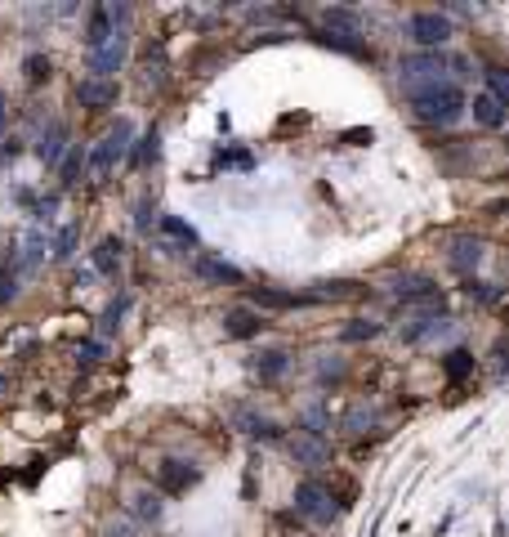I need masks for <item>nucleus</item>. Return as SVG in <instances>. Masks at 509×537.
Listing matches in <instances>:
<instances>
[{"label": "nucleus", "instance_id": "1", "mask_svg": "<svg viewBox=\"0 0 509 537\" xmlns=\"http://www.w3.org/2000/svg\"><path fill=\"white\" fill-rule=\"evenodd\" d=\"M411 107L420 121H434V126H452L464 112V95L456 86H424V90H411Z\"/></svg>", "mask_w": 509, "mask_h": 537}, {"label": "nucleus", "instance_id": "2", "mask_svg": "<svg viewBox=\"0 0 509 537\" xmlns=\"http://www.w3.org/2000/svg\"><path fill=\"white\" fill-rule=\"evenodd\" d=\"M130 135H135V126H130V121H116L99 144H95V153H90V179H95V184H103V179L116 170V161L125 157V148H130Z\"/></svg>", "mask_w": 509, "mask_h": 537}, {"label": "nucleus", "instance_id": "3", "mask_svg": "<svg viewBox=\"0 0 509 537\" xmlns=\"http://www.w3.org/2000/svg\"><path fill=\"white\" fill-rule=\"evenodd\" d=\"M295 511H300V515H308V520H317V524H331V520L340 515L335 497H331L322 483H313V480L295 488Z\"/></svg>", "mask_w": 509, "mask_h": 537}, {"label": "nucleus", "instance_id": "4", "mask_svg": "<svg viewBox=\"0 0 509 537\" xmlns=\"http://www.w3.org/2000/svg\"><path fill=\"white\" fill-rule=\"evenodd\" d=\"M407 32H411V41H415V46H424V50H438V46L452 36V23H447L438 9H420V14H411Z\"/></svg>", "mask_w": 509, "mask_h": 537}, {"label": "nucleus", "instance_id": "5", "mask_svg": "<svg viewBox=\"0 0 509 537\" xmlns=\"http://www.w3.org/2000/svg\"><path fill=\"white\" fill-rule=\"evenodd\" d=\"M125 54H130V32L121 27V32H112V41H107L103 50L90 54V72H95V81H112V72H121Z\"/></svg>", "mask_w": 509, "mask_h": 537}, {"label": "nucleus", "instance_id": "6", "mask_svg": "<svg viewBox=\"0 0 509 537\" xmlns=\"http://www.w3.org/2000/svg\"><path fill=\"white\" fill-rule=\"evenodd\" d=\"M156 228H161V242H165V251H170V256H184V251H193V247H197V228H193V224H184L179 215H161V219H156Z\"/></svg>", "mask_w": 509, "mask_h": 537}, {"label": "nucleus", "instance_id": "7", "mask_svg": "<svg viewBox=\"0 0 509 537\" xmlns=\"http://www.w3.org/2000/svg\"><path fill=\"white\" fill-rule=\"evenodd\" d=\"M443 67H447V58H443V54H415V58H403L398 76H403V86H415V81L438 86V72H443Z\"/></svg>", "mask_w": 509, "mask_h": 537}, {"label": "nucleus", "instance_id": "8", "mask_svg": "<svg viewBox=\"0 0 509 537\" xmlns=\"http://www.w3.org/2000/svg\"><path fill=\"white\" fill-rule=\"evenodd\" d=\"M76 104L90 107V112H107V107L116 104V81H81L76 86Z\"/></svg>", "mask_w": 509, "mask_h": 537}, {"label": "nucleus", "instance_id": "9", "mask_svg": "<svg viewBox=\"0 0 509 537\" xmlns=\"http://www.w3.org/2000/svg\"><path fill=\"white\" fill-rule=\"evenodd\" d=\"M156 483H161V492H188L197 483V471H193V461H161Z\"/></svg>", "mask_w": 509, "mask_h": 537}, {"label": "nucleus", "instance_id": "10", "mask_svg": "<svg viewBox=\"0 0 509 537\" xmlns=\"http://www.w3.org/2000/svg\"><path fill=\"white\" fill-rule=\"evenodd\" d=\"M259 331H264V319H259L254 309H246V305L224 314V336H233V340H251Z\"/></svg>", "mask_w": 509, "mask_h": 537}, {"label": "nucleus", "instance_id": "11", "mask_svg": "<svg viewBox=\"0 0 509 537\" xmlns=\"http://www.w3.org/2000/svg\"><path fill=\"white\" fill-rule=\"evenodd\" d=\"M438 287L424 278V273H403V278H389V296L394 300H420V296H434Z\"/></svg>", "mask_w": 509, "mask_h": 537}, {"label": "nucleus", "instance_id": "12", "mask_svg": "<svg viewBox=\"0 0 509 537\" xmlns=\"http://www.w3.org/2000/svg\"><path fill=\"white\" fill-rule=\"evenodd\" d=\"M478 260H483V242H478V238H452L447 265L460 268V273H469V268H478Z\"/></svg>", "mask_w": 509, "mask_h": 537}, {"label": "nucleus", "instance_id": "13", "mask_svg": "<svg viewBox=\"0 0 509 537\" xmlns=\"http://www.w3.org/2000/svg\"><path fill=\"white\" fill-rule=\"evenodd\" d=\"M197 278H202V282H219V287H224V282H233V287H237V282H242L246 273H242L237 265H228V260H215V256H197Z\"/></svg>", "mask_w": 509, "mask_h": 537}, {"label": "nucleus", "instance_id": "14", "mask_svg": "<svg viewBox=\"0 0 509 537\" xmlns=\"http://www.w3.org/2000/svg\"><path fill=\"white\" fill-rule=\"evenodd\" d=\"M291 457H295V461H304V466H326V461H331V448H326L317 434H295Z\"/></svg>", "mask_w": 509, "mask_h": 537}, {"label": "nucleus", "instance_id": "15", "mask_svg": "<svg viewBox=\"0 0 509 537\" xmlns=\"http://www.w3.org/2000/svg\"><path fill=\"white\" fill-rule=\"evenodd\" d=\"M112 32H121V27L112 23V14H107V9H95V14H90V32H85V50L90 54L103 50V46L112 41Z\"/></svg>", "mask_w": 509, "mask_h": 537}, {"label": "nucleus", "instance_id": "16", "mask_svg": "<svg viewBox=\"0 0 509 537\" xmlns=\"http://www.w3.org/2000/svg\"><path fill=\"white\" fill-rule=\"evenodd\" d=\"M474 121H478V126H487V130H501L505 107H501L492 95H487V90H483V95H474Z\"/></svg>", "mask_w": 509, "mask_h": 537}, {"label": "nucleus", "instance_id": "17", "mask_svg": "<svg viewBox=\"0 0 509 537\" xmlns=\"http://www.w3.org/2000/svg\"><path fill=\"white\" fill-rule=\"evenodd\" d=\"M251 300L264 305V309H295V305H308V296H286V291H273V287H254Z\"/></svg>", "mask_w": 509, "mask_h": 537}, {"label": "nucleus", "instance_id": "18", "mask_svg": "<svg viewBox=\"0 0 509 537\" xmlns=\"http://www.w3.org/2000/svg\"><path fill=\"white\" fill-rule=\"evenodd\" d=\"M354 296H362L357 282H317V287L308 291V305H313V300H354Z\"/></svg>", "mask_w": 509, "mask_h": 537}, {"label": "nucleus", "instance_id": "19", "mask_svg": "<svg viewBox=\"0 0 509 537\" xmlns=\"http://www.w3.org/2000/svg\"><path fill=\"white\" fill-rule=\"evenodd\" d=\"M95 268L107 273V278H116V268H121V242L116 238H103L99 247H95Z\"/></svg>", "mask_w": 509, "mask_h": 537}, {"label": "nucleus", "instance_id": "20", "mask_svg": "<svg viewBox=\"0 0 509 537\" xmlns=\"http://www.w3.org/2000/svg\"><path fill=\"white\" fill-rule=\"evenodd\" d=\"M286 363H291V354H286V350H264V354H254V372L264 376V380L282 376V372H286Z\"/></svg>", "mask_w": 509, "mask_h": 537}, {"label": "nucleus", "instance_id": "21", "mask_svg": "<svg viewBox=\"0 0 509 537\" xmlns=\"http://www.w3.org/2000/svg\"><path fill=\"white\" fill-rule=\"evenodd\" d=\"M67 153V126H54L50 135H45V144H41V161L45 166H58Z\"/></svg>", "mask_w": 509, "mask_h": 537}, {"label": "nucleus", "instance_id": "22", "mask_svg": "<svg viewBox=\"0 0 509 537\" xmlns=\"http://www.w3.org/2000/svg\"><path fill=\"white\" fill-rule=\"evenodd\" d=\"M237 426L246 430V434H254V439H277V434H282L277 421H268V417H259V412H237Z\"/></svg>", "mask_w": 509, "mask_h": 537}, {"label": "nucleus", "instance_id": "23", "mask_svg": "<svg viewBox=\"0 0 509 537\" xmlns=\"http://www.w3.org/2000/svg\"><path fill=\"white\" fill-rule=\"evenodd\" d=\"M326 27L335 36H357V14H349V9H326Z\"/></svg>", "mask_w": 509, "mask_h": 537}, {"label": "nucleus", "instance_id": "24", "mask_svg": "<svg viewBox=\"0 0 509 537\" xmlns=\"http://www.w3.org/2000/svg\"><path fill=\"white\" fill-rule=\"evenodd\" d=\"M23 72H27V81H32V86H41V81H50V58H45V54H27Z\"/></svg>", "mask_w": 509, "mask_h": 537}, {"label": "nucleus", "instance_id": "25", "mask_svg": "<svg viewBox=\"0 0 509 537\" xmlns=\"http://www.w3.org/2000/svg\"><path fill=\"white\" fill-rule=\"evenodd\" d=\"M487 86H492L487 95H492L496 104L505 107V104H509V81H505V72H501V67H487Z\"/></svg>", "mask_w": 509, "mask_h": 537}, {"label": "nucleus", "instance_id": "26", "mask_svg": "<svg viewBox=\"0 0 509 537\" xmlns=\"http://www.w3.org/2000/svg\"><path fill=\"white\" fill-rule=\"evenodd\" d=\"M135 515L139 520H161V497L156 492H139L135 497Z\"/></svg>", "mask_w": 509, "mask_h": 537}, {"label": "nucleus", "instance_id": "27", "mask_svg": "<svg viewBox=\"0 0 509 537\" xmlns=\"http://www.w3.org/2000/svg\"><path fill=\"white\" fill-rule=\"evenodd\" d=\"M469 372H474V354L452 350V354H447V376H452V380H460V376H469Z\"/></svg>", "mask_w": 509, "mask_h": 537}, {"label": "nucleus", "instance_id": "28", "mask_svg": "<svg viewBox=\"0 0 509 537\" xmlns=\"http://www.w3.org/2000/svg\"><path fill=\"white\" fill-rule=\"evenodd\" d=\"M340 336H344V340H371V336H380V322H371V319H354V327H344Z\"/></svg>", "mask_w": 509, "mask_h": 537}, {"label": "nucleus", "instance_id": "29", "mask_svg": "<svg viewBox=\"0 0 509 537\" xmlns=\"http://www.w3.org/2000/svg\"><path fill=\"white\" fill-rule=\"evenodd\" d=\"M81 166H85V157H81V148H67V153H63V184H76Z\"/></svg>", "mask_w": 509, "mask_h": 537}, {"label": "nucleus", "instance_id": "30", "mask_svg": "<svg viewBox=\"0 0 509 537\" xmlns=\"http://www.w3.org/2000/svg\"><path fill=\"white\" fill-rule=\"evenodd\" d=\"M76 359H81L85 368H95V363H103V359H107V345H103V340H85V345L76 350Z\"/></svg>", "mask_w": 509, "mask_h": 537}, {"label": "nucleus", "instance_id": "31", "mask_svg": "<svg viewBox=\"0 0 509 537\" xmlns=\"http://www.w3.org/2000/svg\"><path fill=\"white\" fill-rule=\"evenodd\" d=\"M125 305H130V300H125V296H121V300H112V305H107V314H103V336H107V331H112V327H116V319H121V314H125Z\"/></svg>", "mask_w": 509, "mask_h": 537}, {"label": "nucleus", "instance_id": "32", "mask_svg": "<svg viewBox=\"0 0 509 537\" xmlns=\"http://www.w3.org/2000/svg\"><path fill=\"white\" fill-rule=\"evenodd\" d=\"M148 157H156V130H148V135H144V148L135 153V166H148Z\"/></svg>", "mask_w": 509, "mask_h": 537}, {"label": "nucleus", "instance_id": "33", "mask_svg": "<svg viewBox=\"0 0 509 537\" xmlns=\"http://www.w3.org/2000/svg\"><path fill=\"white\" fill-rule=\"evenodd\" d=\"M72 247H76V224H67L58 233V256H72Z\"/></svg>", "mask_w": 509, "mask_h": 537}, {"label": "nucleus", "instance_id": "34", "mask_svg": "<svg viewBox=\"0 0 509 537\" xmlns=\"http://www.w3.org/2000/svg\"><path fill=\"white\" fill-rule=\"evenodd\" d=\"M464 291H469V296H478V300H496V291H492L487 282H474V278L464 282Z\"/></svg>", "mask_w": 509, "mask_h": 537}, {"label": "nucleus", "instance_id": "35", "mask_svg": "<svg viewBox=\"0 0 509 537\" xmlns=\"http://www.w3.org/2000/svg\"><path fill=\"white\" fill-rule=\"evenodd\" d=\"M14 296H18V287H14V273L5 268V278H0V305H9Z\"/></svg>", "mask_w": 509, "mask_h": 537}, {"label": "nucleus", "instance_id": "36", "mask_svg": "<svg viewBox=\"0 0 509 537\" xmlns=\"http://www.w3.org/2000/svg\"><path fill=\"white\" fill-rule=\"evenodd\" d=\"M5 121H9V107H5V90H0V135H5Z\"/></svg>", "mask_w": 509, "mask_h": 537}, {"label": "nucleus", "instance_id": "37", "mask_svg": "<svg viewBox=\"0 0 509 537\" xmlns=\"http://www.w3.org/2000/svg\"><path fill=\"white\" fill-rule=\"evenodd\" d=\"M0 394H5V376H0Z\"/></svg>", "mask_w": 509, "mask_h": 537}]
</instances>
